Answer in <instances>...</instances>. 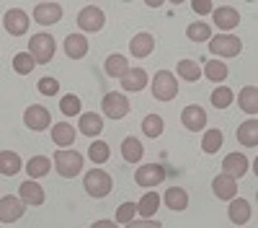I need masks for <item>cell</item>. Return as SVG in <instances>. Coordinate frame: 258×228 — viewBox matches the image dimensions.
<instances>
[{"instance_id":"10","label":"cell","mask_w":258,"mask_h":228,"mask_svg":"<svg viewBox=\"0 0 258 228\" xmlns=\"http://www.w3.org/2000/svg\"><path fill=\"white\" fill-rule=\"evenodd\" d=\"M3 26H6L8 34L21 36V34L29 31V16H26L24 11H18V8H11V11L6 13V18H3Z\"/></svg>"},{"instance_id":"22","label":"cell","mask_w":258,"mask_h":228,"mask_svg":"<svg viewBox=\"0 0 258 228\" xmlns=\"http://www.w3.org/2000/svg\"><path fill=\"white\" fill-rule=\"evenodd\" d=\"M163 197H165L168 210L178 213V210H186V207H188V195H186V190H181V187H170Z\"/></svg>"},{"instance_id":"38","label":"cell","mask_w":258,"mask_h":228,"mask_svg":"<svg viewBox=\"0 0 258 228\" xmlns=\"http://www.w3.org/2000/svg\"><path fill=\"white\" fill-rule=\"evenodd\" d=\"M186 34H188L191 41H207V39H212V26L197 21V24H191V26L186 29Z\"/></svg>"},{"instance_id":"31","label":"cell","mask_w":258,"mask_h":228,"mask_svg":"<svg viewBox=\"0 0 258 228\" xmlns=\"http://www.w3.org/2000/svg\"><path fill=\"white\" fill-rule=\"evenodd\" d=\"M220 148H222V130H217V127L207 130V135L202 140V151L204 153H217Z\"/></svg>"},{"instance_id":"27","label":"cell","mask_w":258,"mask_h":228,"mask_svg":"<svg viewBox=\"0 0 258 228\" xmlns=\"http://www.w3.org/2000/svg\"><path fill=\"white\" fill-rule=\"evenodd\" d=\"M49 169H52V163H49L47 156H34V158H29V163H26V171H29V176H34V179L47 176Z\"/></svg>"},{"instance_id":"34","label":"cell","mask_w":258,"mask_h":228,"mask_svg":"<svg viewBox=\"0 0 258 228\" xmlns=\"http://www.w3.org/2000/svg\"><path fill=\"white\" fill-rule=\"evenodd\" d=\"M204 75L209 80H214V83H220V80L227 78V65H225V62H220V60H209L207 65H204Z\"/></svg>"},{"instance_id":"28","label":"cell","mask_w":258,"mask_h":228,"mask_svg":"<svg viewBox=\"0 0 258 228\" xmlns=\"http://www.w3.org/2000/svg\"><path fill=\"white\" fill-rule=\"evenodd\" d=\"M52 140L57 143V145H73V140H75V130L70 127L68 122H59V124H54L52 127Z\"/></svg>"},{"instance_id":"29","label":"cell","mask_w":258,"mask_h":228,"mask_svg":"<svg viewBox=\"0 0 258 228\" xmlns=\"http://www.w3.org/2000/svg\"><path fill=\"white\" fill-rule=\"evenodd\" d=\"M121 156H124V161H129V163H137V161L142 158V143H140L137 138H126V140L121 143Z\"/></svg>"},{"instance_id":"32","label":"cell","mask_w":258,"mask_h":228,"mask_svg":"<svg viewBox=\"0 0 258 228\" xmlns=\"http://www.w3.org/2000/svg\"><path fill=\"white\" fill-rule=\"evenodd\" d=\"M34 65H36V60H34L31 52H18V55L13 57V70L21 73V75H29V73L34 70Z\"/></svg>"},{"instance_id":"18","label":"cell","mask_w":258,"mask_h":228,"mask_svg":"<svg viewBox=\"0 0 258 228\" xmlns=\"http://www.w3.org/2000/svg\"><path fill=\"white\" fill-rule=\"evenodd\" d=\"M64 52H68L70 60H80L85 52H88V39L83 34H70L64 39Z\"/></svg>"},{"instance_id":"25","label":"cell","mask_w":258,"mask_h":228,"mask_svg":"<svg viewBox=\"0 0 258 228\" xmlns=\"http://www.w3.org/2000/svg\"><path fill=\"white\" fill-rule=\"evenodd\" d=\"M21 171V156L13 151H3L0 153V174L3 176H13Z\"/></svg>"},{"instance_id":"23","label":"cell","mask_w":258,"mask_h":228,"mask_svg":"<svg viewBox=\"0 0 258 228\" xmlns=\"http://www.w3.org/2000/svg\"><path fill=\"white\" fill-rule=\"evenodd\" d=\"M21 200L26 205H41L44 202V190L36 181H24L21 184Z\"/></svg>"},{"instance_id":"36","label":"cell","mask_w":258,"mask_h":228,"mask_svg":"<svg viewBox=\"0 0 258 228\" xmlns=\"http://www.w3.org/2000/svg\"><path fill=\"white\" fill-rule=\"evenodd\" d=\"M158 205H160V195H155V192H147V195H145V197L140 200L137 210L142 213V218H150V215H155Z\"/></svg>"},{"instance_id":"20","label":"cell","mask_w":258,"mask_h":228,"mask_svg":"<svg viewBox=\"0 0 258 228\" xmlns=\"http://www.w3.org/2000/svg\"><path fill=\"white\" fill-rule=\"evenodd\" d=\"M214 24H217L220 29H235L240 24V13L235 8H230V6H222V8L214 11Z\"/></svg>"},{"instance_id":"40","label":"cell","mask_w":258,"mask_h":228,"mask_svg":"<svg viewBox=\"0 0 258 228\" xmlns=\"http://www.w3.org/2000/svg\"><path fill=\"white\" fill-rule=\"evenodd\" d=\"M59 109H62V114H68V117L80 114V99H78V96H73V94L62 96V101H59Z\"/></svg>"},{"instance_id":"13","label":"cell","mask_w":258,"mask_h":228,"mask_svg":"<svg viewBox=\"0 0 258 228\" xmlns=\"http://www.w3.org/2000/svg\"><path fill=\"white\" fill-rule=\"evenodd\" d=\"M222 171H225L227 176H232V179L245 176V171H248V158H245L243 153H230V156H225Z\"/></svg>"},{"instance_id":"19","label":"cell","mask_w":258,"mask_h":228,"mask_svg":"<svg viewBox=\"0 0 258 228\" xmlns=\"http://www.w3.org/2000/svg\"><path fill=\"white\" fill-rule=\"evenodd\" d=\"M227 215H230V220L235 223V225H243V223H248V218H250V202L248 200H230V210H227Z\"/></svg>"},{"instance_id":"8","label":"cell","mask_w":258,"mask_h":228,"mask_svg":"<svg viewBox=\"0 0 258 228\" xmlns=\"http://www.w3.org/2000/svg\"><path fill=\"white\" fill-rule=\"evenodd\" d=\"M165 179V169L160 163H147V166H140L137 174H135V181L140 187H155Z\"/></svg>"},{"instance_id":"24","label":"cell","mask_w":258,"mask_h":228,"mask_svg":"<svg viewBox=\"0 0 258 228\" xmlns=\"http://www.w3.org/2000/svg\"><path fill=\"white\" fill-rule=\"evenodd\" d=\"M238 104L245 114H255L258 112V88L255 86H245L238 96Z\"/></svg>"},{"instance_id":"11","label":"cell","mask_w":258,"mask_h":228,"mask_svg":"<svg viewBox=\"0 0 258 228\" xmlns=\"http://www.w3.org/2000/svg\"><path fill=\"white\" fill-rule=\"evenodd\" d=\"M24 205H26L24 200L6 195L3 200H0V220H3V223H13V220H18L21 215H24Z\"/></svg>"},{"instance_id":"43","label":"cell","mask_w":258,"mask_h":228,"mask_svg":"<svg viewBox=\"0 0 258 228\" xmlns=\"http://www.w3.org/2000/svg\"><path fill=\"white\" fill-rule=\"evenodd\" d=\"M191 8L197 13H212V0H194Z\"/></svg>"},{"instance_id":"35","label":"cell","mask_w":258,"mask_h":228,"mask_svg":"<svg viewBox=\"0 0 258 228\" xmlns=\"http://www.w3.org/2000/svg\"><path fill=\"white\" fill-rule=\"evenodd\" d=\"M109 156H111L109 143H103V140L91 143V148H88V158H91L93 163H103V161H109Z\"/></svg>"},{"instance_id":"17","label":"cell","mask_w":258,"mask_h":228,"mask_svg":"<svg viewBox=\"0 0 258 228\" xmlns=\"http://www.w3.org/2000/svg\"><path fill=\"white\" fill-rule=\"evenodd\" d=\"M147 86V73L142 68H129L121 75V88L124 91H142Z\"/></svg>"},{"instance_id":"41","label":"cell","mask_w":258,"mask_h":228,"mask_svg":"<svg viewBox=\"0 0 258 228\" xmlns=\"http://www.w3.org/2000/svg\"><path fill=\"white\" fill-rule=\"evenodd\" d=\"M135 210H137V205H132V202H124V205H119V210H116V223L129 225V220L135 218Z\"/></svg>"},{"instance_id":"30","label":"cell","mask_w":258,"mask_h":228,"mask_svg":"<svg viewBox=\"0 0 258 228\" xmlns=\"http://www.w3.org/2000/svg\"><path fill=\"white\" fill-rule=\"evenodd\" d=\"M126 70H129V65H126L124 55H109V60H106V73H109V78H121Z\"/></svg>"},{"instance_id":"12","label":"cell","mask_w":258,"mask_h":228,"mask_svg":"<svg viewBox=\"0 0 258 228\" xmlns=\"http://www.w3.org/2000/svg\"><path fill=\"white\" fill-rule=\"evenodd\" d=\"M181 122H183L186 130L199 132V130H204V124H207V114H204L202 107H186L181 112Z\"/></svg>"},{"instance_id":"39","label":"cell","mask_w":258,"mask_h":228,"mask_svg":"<svg viewBox=\"0 0 258 228\" xmlns=\"http://www.w3.org/2000/svg\"><path fill=\"white\" fill-rule=\"evenodd\" d=\"M232 104V91L220 86L217 91H212V107H217V109H227Z\"/></svg>"},{"instance_id":"42","label":"cell","mask_w":258,"mask_h":228,"mask_svg":"<svg viewBox=\"0 0 258 228\" xmlns=\"http://www.w3.org/2000/svg\"><path fill=\"white\" fill-rule=\"evenodd\" d=\"M59 91V83L54 78H41L39 80V94H44V96H54Z\"/></svg>"},{"instance_id":"4","label":"cell","mask_w":258,"mask_h":228,"mask_svg":"<svg viewBox=\"0 0 258 228\" xmlns=\"http://www.w3.org/2000/svg\"><path fill=\"white\" fill-rule=\"evenodd\" d=\"M153 94L158 101H173L178 96V83L176 78L170 75L168 70H160L155 78H153Z\"/></svg>"},{"instance_id":"6","label":"cell","mask_w":258,"mask_h":228,"mask_svg":"<svg viewBox=\"0 0 258 228\" xmlns=\"http://www.w3.org/2000/svg\"><path fill=\"white\" fill-rule=\"evenodd\" d=\"M103 24H106V16H103V11L98 8V6H85L80 13H78V26L83 29V31H101L103 29Z\"/></svg>"},{"instance_id":"37","label":"cell","mask_w":258,"mask_h":228,"mask_svg":"<svg viewBox=\"0 0 258 228\" xmlns=\"http://www.w3.org/2000/svg\"><path fill=\"white\" fill-rule=\"evenodd\" d=\"M176 73L181 75V78H186V80H199V75H202V70H199V62H194V60H181L178 62V68H176Z\"/></svg>"},{"instance_id":"1","label":"cell","mask_w":258,"mask_h":228,"mask_svg":"<svg viewBox=\"0 0 258 228\" xmlns=\"http://www.w3.org/2000/svg\"><path fill=\"white\" fill-rule=\"evenodd\" d=\"M54 166H57L59 176L73 179V176H78L80 169H83V156H80L78 151H57V153H54Z\"/></svg>"},{"instance_id":"14","label":"cell","mask_w":258,"mask_h":228,"mask_svg":"<svg viewBox=\"0 0 258 228\" xmlns=\"http://www.w3.org/2000/svg\"><path fill=\"white\" fill-rule=\"evenodd\" d=\"M212 190L220 200H232L235 195H238V181H235L232 176H227V174H220V176H214Z\"/></svg>"},{"instance_id":"5","label":"cell","mask_w":258,"mask_h":228,"mask_svg":"<svg viewBox=\"0 0 258 228\" xmlns=\"http://www.w3.org/2000/svg\"><path fill=\"white\" fill-rule=\"evenodd\" d=\"M212 41V55H220V57H238L243 52V41L232 34H220L209 39Z\"/></svg>"},{"instance_id":"26","label":"cell","mask_w":258,"mask_h":228,"mask_svg":"<svg viewBox=\"0 0 258 228\" xmlns=\"http://www.w3.org/2000/svg\"><path fill=\"white\" fill-rule=\"evenodd\" d=\"M101 130H103V119L98 117V114H93V112H88V114H80V132L83 135H101Z\"/></svg>"},{"instance_id":"16","label":"cell","mask_w":258,"mask_h":228,"mask_svg":"<svg viewBox=\"0 0 258 228\" xmlns=\"http://www.w3.org/2000/svg\"><path fill=\"white\" fill-rule=\"evenodd\" d=\"M34 18L39 21L41 26H49V24H57L62 18V8L57 3H39L36 11H34Z\"/></svg>"},{"instance_id":"3","label":"cell","mask_w":258,"mask_h":228,"mask_svg":"<svg viewBox=\"0 0 258 228\" xmlns=\"http://www.w3.org/2000/svg\"><path fill=\"white\" fill-rule=\"evenodd\" d=\"M83 187H85V192H88V197H106V195L111 192L114 181H111V176L106 174V171L96 169V171H88Z\"/></svg>"},{"instance_id":"7","label":"cell","mask_w":258,"mask_h":228,"mask_svg":"<svg viewBox=\"0 0 258 228\" xmlns=\"http://www.w3.org/2000/svg\"><path fill=\"white\" fill-rule=\"evenodd\" d=\"M103 114H109L111 119H121V117H126L129 114V99L124 96V94H114V91H109L103 96Z\"/></svg>"},{"instance_id":"2","label":"cell","mask_w":258,"mask_h":228,"mask_svg":"<svg viewBox=\"0 0 258 228\" xmlns=\"http://www.w3.org/2000/svg\"><path fill=\"white\" fill-rule=\"evenodd\" d=\"M29 52L34 55V60L39 65H47L54 55V36L52 34H34L29 41Z\"/></svg>"},{"instance_id":"15","label":"cell","mask_w":258,"mask_h":228,"mask_svg":"<svg viewBox=\"0 0 258 228\" xmlns=\"http://www.w3.org/2000/svg\"><path fill=\"white\" fill-rule=\"evenodd\" d=\"M153 50H155V39H153V34H147V31L135 34L132 41H129V52H132L135 57H147Z\"/></svg>"},{"instance_id":"9","label":"cell","mask_w":258,"mask_h":228,"mask_svg":"<svg viewBox=\"0 0 258 228\" xmlns=\"http://www.w3.org/2000/svg\"><path fill=\"white\" fill-rule=\"evenodd\" d=\"M24 122H26V127H29V130H47V127H49V122H52V114H49L47 107H39V104H34V107L26 109Z\"/></svg>"},{"instance_id":"33","label":"cell","mask_w":258,"mask_h":228,"mask_svg":"<svg viewBox=\"0 0 258 228\" xmlns=\"http://www.w3.org/2000/svg\"><path fill=\"white\" fill-rule=\"evenodd\" d=\"M142 132L147 138H160L163 135V119H160V114H147L142 119Z\"/></svg>"},{"instance_id":"21","label":"cell","mask_w":258,"mask_h":228,"mask_svg":"<svg viewBox=\"0 0 258 228\" xmlns=\"http://www.w3.org/2000/svg\"><path fill=\"white\" fill-rule=\"evenodd\" d=\"M238 140H240V145H245V148H255L258 145V122H255V117L243 122L238 127Z\"/></svg>"}]
</instances>
